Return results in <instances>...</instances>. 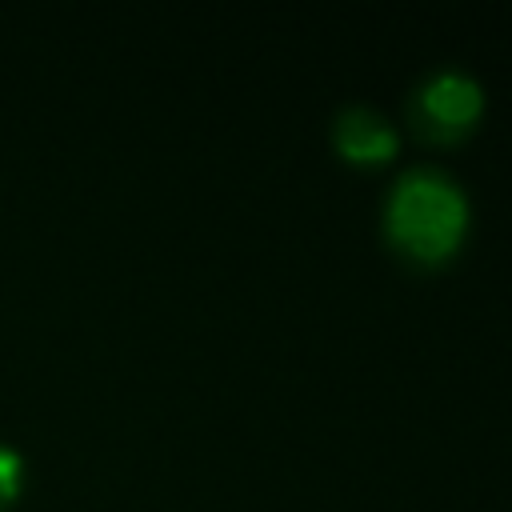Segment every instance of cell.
<instances>
[{"instance_id":"1","label":"cell","mask_w":512,"mask_h":512,"mask_svg":"<svg viewBox=\"0 0 512 512\" xmlns=\"http://www.w3.org/2000/svg\"><path fill=\"white\" fill-rule=\"evenodd\" d=\"M384 232L404 260L440 264L460 248L468 232V200L460 184L440 168H412L388 192Z\"/></svg>"},{"instance_id":"2","label":"cell","mask_w":512,"mask_h":512,"mask_svg":"<svg viewBox=\"0 0 512 512\" xmlns=\"http://www.w3.org/2000/svg\"><path fill=\"white\" fill-rule=\"evenodd\" d=\"M484 112V88L464 68H436L412 92V120L424 140L452 144L472 132Z\"/></svg>"},{"instance_id":"3","label":"cell","mask_w":512,"mask_h":512,"mask_svg":"<svg viewBox=\"0 0 512 512\" xmlns=\"http://www.w3.org/2000/svg\"><path fill=\"white\" fill-rule=\"evenodd\" d=\"M332 144H336V152H340L344 160L372 168V164H384V160L396 156L400 136H396V128H392L380 112H372V108H364V104H352V108H344V112L336 116V124H332Z\"/></svg>"},{"instance_id":"4","label":"cell","mask_w":512,"mask_h":512,"mask_svg":"<svg viewBox=\"0 0 512 512\" xmlns=\"http://www.w3.org/2000/svg\"><path fill=\"white\" fill-rule=\"evenodd\" d=\"M16 480H20V456L8 444H0V504L16 492Z\"/></svg>"}]
</instances>
